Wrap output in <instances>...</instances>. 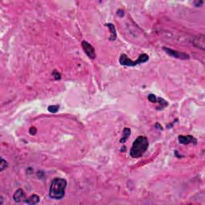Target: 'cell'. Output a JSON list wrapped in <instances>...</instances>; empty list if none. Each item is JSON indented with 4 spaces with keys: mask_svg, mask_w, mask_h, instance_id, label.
Listing matches in <instances>:
<instances>
[{
    "mask_svg": "<svg viewBox=\"0 0 205 205\" xmlns=\"http://www.w3.org/2000/svg\"><path fill=\"white\" fill-rule=\"evenodd\" d=\"M131 135V129L128 128V127H125L124 130H123V137L121 138L120 140V143H123L126 142V140L128 139V137L130 136Z\"/></svg>",
    "mask_w": 205,
    "mask_h": 205,
    "instance_id": "obj_11",
    "label": "cell"
},
{
    "mask_svg": "<svg viewBox=\"0 0 205 205\" xmlns=\"http://www.w3.org/2000/svg\"><path fill=\"white\" fill-rule=\"evenodd\" d=\"M163 49L165 51V52L168 55H169L171 57L176 58V59H179V60H188L189 59V55L185 54V53H183V52L177 51H175V50L170 49L168 47H164Z\"/></svg>",
    "mask_w": 205,
    "mask_h": 205,
    "instance_id": "obj_4",
    "label": "cell"
},
{
    "mask_svg": "<svg viewBox=\"0 0 205 205\" xmlns=\"http://www.w3.org/2000/svg\"><path fill=\"white\" fill-rule=\"evenodd\" d=\"M149 60V56L147 54H141L135 61H132L127 57L125 54L121 55L120 58V63L123 66H127V67H135L136 65H140L142 63H144Z\"/></svg>",
    "mask_w": 205,
    "mask_h": 205,
    "instance_id": "obj_3",
    "label": "cell"
},
{
    "mask_svg": "<svg viewBox=\"0 0 205 205\" xmlns=\"http://www.w3.org/2000/svg\"><path fill=\"white\" fill-rule=\"evenodd\" d=\"M39 195H32L31 196H30V197L28 198V199H26V200H25V201H24V203H26V204H38V203L39 202Z\"/></svg>",
    "mask_w": 205,
    "mask_h": 205,
    "instance_id": "obj_10",
    "label": "cell"
},
{
    "mask_svg": "<svg viewBox=\"0 0 205 205\" xmlns=\"http://www.w3.org/2000/svg\"><path fill=\"white\" fill-rule=\"evenodd\" d=\"M13 199L15 202L18 203V202H22V201H25L24 199H26V195H25V193H24V190L21 189H18L15 192V193L13 195Z\"/></svg>",
    "mask_w": 205,
    "mask_h": 205,
    "instance_id": "obj_7",
    "label": "cell"
},
{
    "mask_svg": "<svg viewBox=\"0 0 205 205\" xmlns=\"http://www.w3.org/2000/svg\"><path fill=\"white\" fill-rule=\"evenodd\" d=\"M52 75H53V77H54L55 79H56V80H59V79H61V75H60V73L58 72L56 70H55L52 72Z\"/></svg>",
    "mask_w": 205,
    "mask_h": 205,
    "instance_id": "obj_14",
    "label": "cell"
},
{
    "mask_svg": "<svg viewBox=\"0 0 205 205\" xmlns=\"http://www.w3.org/2000/svg\"><path fill=\"white\" fill-rule=\"evenodd\" d=\"M179 142L182 144H188L192 142L196 143V140L194 139L192 135H179Z\"/></svg>",
    "mask_w": 205,
    "mask_h": 205,
    "instance_id": "obj_8",
    "label": "cell"
},
{
    "mask_svg": "<svg viewBox=\"0 0 205 205\" xmlns=\"http://www.w3.org/2000/svg\"><path fill=\"white\" fill-rule=\"evenodd\" d=\"M68 182L62 178L53 179L49 190V196L54 200H60L65 195V190Z\"/></svg>",
    "mask_w": 205,
    "mask_h": 205,
    "instance_id": "obj_1",
    "label": "cell"
},
{
    "mask_svg": "<svg viewBox=\"0 0 205 205\" xmlns=\"http://www.w3.org/2000/svg\"><path fill=\"white\" fill-rule=\"evenodd\" d=\"M60 106L59 105H51L48 107V111L51 113H56L59 111Z\"/></svg>",
    "mask_w": 205,
    "mask_h": 205,
    "instance_id": "obj_12",
    "label": "cell"
},
{
    "mask_svg": "<svg viewBox=\"0 0 205 205\" xmlns=\"http://www.w3.org/2000/svg\"><path fill=\"white\" fill-rule=\"evenodd\" d=\"M82 47H83L84 52H85L86 54H87V55L90 59L94 60V59L96 58V50L92 47V45L89 43L88 42H82Z\"/></svg>",
    "mask_w": 205,
    "mask_h": 205,
    "instance_id": "obj_5",
    "label": "cell"
},
{
    "mask_svg": "<svg viewBox=\"0 0 205 205\" xmlns=\"http://www.w3.org/2000/svg\"><path fill=\"white\" fill-rule=\"evenodd\" d=\"M192 43L198 48H200V49L203 50V51L205 49V36L204 35L200 34L196 35L193 39Z\"/></svg>",
    "mask_w": 205,
    "mask_h": 205,
    "instance_id": "obj_6",
    "label": "cell"
},
{
    "mask_svg": "<svg viewBox=\"0 0 205 205\" xmlns=\"http://www.w3.org/2000/svg\"><path fill=\"white\" fill-rule=\"evenodd\" d=\"M148 100L150 102H151V103H156V101H157V98H156V96H155V95H152V94H151V95H149L148 96Z\"/></svg>",
    "mask_w": 205,
    "mask_h": 205,
    "instance_id": "obj_15",
    "label": "cell"
},
{
    "mask_svg": "<svg viewBox=\"0 0 205 205\" xmlns=\"http://www.w3.org/2000/svg\"><path fill=\"white\" fill-rule=\"evenodd\" d=\"M148 148V140L144 136H139L134 141L131 148L130 155L132 158H139L145 152Z\"/></svg>",
    "mask_w": 205,
    "mask_h": 205,
    "instance_id": "obj_2",
    "label": "cell"
},
{
    "mask_svg": "<svg viewBox=\"0 0 205 205\" xmlns=\"http://www.w3.org/2000/svg\"><path fill=\"white\" fill-rule=\"evenodd\" d=\"M37 132V130L36 128L35 127H31V128H30V130H29V133L31 134V135H35V134H36Z\"/></svg>",
    "mask_w": 205,
    "mask_h": 205,
    "instance_id": "obj_16",
    "label": "cell"
},
{
    "mask_svg": "<svg viewBox=\"0 0 205 205\" xmlns=\"http://www.w3.org/2000/svg\"><path fill=\"white\" fill-rule=\"evenodd\" d=\"M8 164L7 163V161H5L3 159H1V163H0V171H3L4 169H6L7 168Z\"/></svg>",
    "mask_w": 205,
    "mask_h": 205,
    "instance_id": "obj_13",
    "label": "cell"
},
{
    "mask_svg": "<svg viewBox=\"0 0 205 205\" xmlns=\"http://www.w3.org/2000/svg\"><path fill=\"white\" fill-rule=\"evenodd\" d=\"M203 3H204V2H203V1H200V3H199V2H195V6H196V7H200V5H202Z\"/></svg>",
    "mask_w": 205,
    "mask_h": 205,
    "instance_id": "obj_18",
    "label": "cell"
},
{
    "mask_svg": "<svg viewBox=\"0 0 205 205\" xmlns=\"http://www.w3.org/2000/svg\"><path fill=\"white\" fill-rule=\"evenodd\" d=\"M117 15L120 16V17H122V16H123V10H121V9H120V10H118V11H117Z\"/></svg>",
    "mask_w": 205,
    "mask_h": 205,
    "instance_id": "obj_17",
    "label": "cell"
},
{
    "mask_svg": "<svg viewBox=\"0 0 205 205\" xmlns=\"http://www.w3.org/2000/svg\"><path fill=\"white\" fill-rule=\"evenodd\" d=\"M106 26L109 28L110 31H111V36H110V40L111 41H114L116 39L117 35H116V30H115V27L112 24H107Z\"/></svg>",
    "mask_w": 205,
    "mask_h": 205,
    "instance_id": "obj_9",
    "label": "cell"
}]
</instances>
